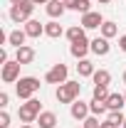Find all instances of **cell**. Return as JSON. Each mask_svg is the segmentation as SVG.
Segmentation results:
<instances>
[{
  "instance_id": "1",
  "label": "cell",
  "mask_w": 126,
  "mask_h": 128,
  "mask_svg": "<svg viewBox=\"0 0 126 128\" xmlns=\"http://www.w3.org/2000/svg\"><path fill=\"white\" fill-rule=\"evenodd\" d=\"M79 91H82V84H79V81H64V84L57 86L54 96H57L59 104H74L77 96H79Z\"/></svg>"
},
{
  "instance_id": "2",
  "label": "cell",
  "mask_w": 126,
  "mask_h": 128,
  "mask_svg": "<svg viewBox=\"0 0 126 128\" xmlns=\"http://www.w3.org/2000/svg\"><path fill=\"white\" fill-rule=\"evenodd\" d=\"M42 113V104L37 101V98H27L25 104H20V111H17V116H20V121L22 123H32V121H37V116Z\"/></svg>"
},
{
  "instance_id": "3",
  "label": "cell",
  "mask_w": 126,
  "mask_h": 128,
  "mask_svg": "<svg viewBox=\"0 0 126 128\" xmlns=\"http://www.w3.org/2000/svg\"><path fill=\"white\" fill-rule=\"evenodd\" d=\"M40 89V79H35V76H20L17 79V84H15V91H17V96L20 98H32L35 96V91Z\"/></svg>"
},
{
  "instance_id": "4",
  "label": "cell",
  "mask_w": 126,
  "mask_h": 128,
  "mask_svg": "<svg viewBox=\"0 0 126 128\" xmlns=\"http://www.w3.org/2000/svg\"><path fill=\"white\" fill-rule=\"evenodd\" d=\"M32 10H35V2L32 0H22V2L10 8V20L13 22H27V20H32Z\"/></svg>"
},
{
  "instance_id": "5",
  "label": "cell",
  "mask_w": 126,
  "mask_h": 128,
  "mask_svg": "<svg viewBox=\"0 0 126 128\" xmlns=\"http://www.w3.org/2000/svg\"><path fill=\"white\" fill-rule=\"evenodd\" d=\"M20 66H22V64L17 62V59H13V62L8 59V62L3 64V74H0L3 81H5V84H17V79H20Z\"/></svg>"
},
{
  "instance_id": "6",
  "label": "cell",
  "mask_w": 126,
  "mask_h": 128,
  "mask_svg": "<svg viewBox=\"0 0 126 128\" xmlns=\"http://www.w3.org/2000/svg\"><path fill=\"white\" fill-rule=\"evenodd\" d=\"M67 74H69L67 64L59 62V64H54L47 74H45V81H47V84H64V81H67Z\"/></svg>"
},
{
  "instance_id": "7",
  "label": "cell",
  "mask_w": 126,
  "mask_h": 128,
  "mask_svg": "<svg viewBox=\"0 0 126 128\" xmlns=\"http://www.w3.org/2000/svg\"><path fill=\"white\" fill-rule=\"evenodd\" d=\"M84 30H96V27H101L104 25V17L101 12H94V10H89V12H84L82 15V22H79Z\"/></svg>"
},
{
  "instance_id": "8",
  "label": "cell",
  "mask_w": 126,
  "mask_h": 128,
  "mask_svg": "<svg viewBox=\"0 0 126 128\" xmlns=\"http://www.w3.org/2000/svg\"><path fill=\"white\" fill-rule=\"evenodd\" d=\"M89 49H92V42H87V37H84V40L72 42L69 52H72V57H77V59H87V52H89Z\"/></svg>"
},
{
  "instance_id": "9",
  "label": "cell",
  "mask_w": 126,
  "mask_h": 128,
  "mask_svg": "<svg viewBox=\"0 0 126 128\" xmlns=\"http://www.w3.org/2000/svg\"><path fill=\"white\" fill-rule=\"evenodd\" d=\"M109 49H111V44H109L106 37H96V40H92V52H94L96 57H106Z\"/></svg>"
},
{
  "instance_id": "10",
  "label": "cell",
  "mask_w": 126,
  "mask_h": 128,
  "mask_svg": "<svg viewBox=\"0 0 126 128\" xmlns=\"http://www.w3.org/2000/svg\"><path fill=\"white\" fill-rule=\"evenodd\" d=\"M89 104H84V101H74L72 104V118H77V121H84V118H89Z\"/></svg>"
},
{
  "instance_id": "11",
  "label": "cell",
  "mask_w": 126,
  "mask_h": 128,
  "mask_svg": "<svg viewBox=\"0 0 126 128\" xmlns=\"http://www.w3.org/2000/svg\"><path fill=\"white\" fill-rule=\"evenodd\" d=\"M45 10H47V15H49V17H62V15H64V10H67V5H64V0H49Z\"/></svg>"
},
{
  "instance_id": "12",
  "label": "cell",
  "mask_w": 126,
  "mask_h": 128,
  "mask_svg": "<svg viewBox=\"0 0 126 128\" xmlns=\"http://www.w3.org/2000/svg\"><path fill=\"white\" fill-rule=\"evenodd\" d=\"M25 40H27V32H25V30H13L10 34H8V44H13L15 49L22 47V44H25Z\"/></svg>"
},
{
  "instance_id": "13",
  "label": "cell",
  "mask_w": 126,
  "mask_h": 128,
  "mask_svg": "<svg viewBox=\"0 0 126 128\" xmlns=\"http://www.w3.org/2000/svg\"><path fill=\"white\" fill-rule=\"evenodd\" d=\"M25 32H27V37H40V34H45V25L40 20H27L25 22Z\"/></svg>"
},
{
  "instance_id": "14",
  "label": "cell",
  "mask_w": 126,
  "mask_h": 128,
  "mask_svg": "<svg viewBox=\"0 0 126 128\" xmlns=\"http://www.w3.org/2000/svg\"><path fill=\"white\" fill-rule=\"evenodd\" d=\"M124 106H126V96L124 94H111L106 98V108L109 111H121Z\"/></svg>"
},
{
  "instance_id": "15",
  "label": "cell",
  "mask_w": 126,
  "mask_h": 128,
  "mask_svg": "<svg viewBox=\"0 0 126 128\" xmlns=\"http://www.w3.org/2000/svg\"><path fill=\"white\" fill-rule=\"evenodd\" d=\"M15 59H17L20 64H30L32 59H35V49H32V47H27V44H22V47L15 52Z\"/></svg>"
},
{
  "instance_id": "16",
  "label": "cell",
  "mask_w": 126,
  "mask_h": 128,
  "mask_svg": "<svg viewBox=\"0 0 126 128\" xmlns=\"http://www.w3.org/2000/svg\"><path fill=\"white\" fill-rule=\"evenodd\" d=\"M37 123H40V128H54L57 126V116L52 111H42L37 116Z\"/></svg>"
},
{
  "instance_id": "17",
  "label": "cell",
  "mask_w": 126,
  "mask_h": 128,
  "mask_svg": "<svg viewBox=\"0 0 126 128\" xmlns=\"http://www.w3.org/2000/svg\"><path fill=\"white\" fill-rule=\"evenodd\" d=\"M67 10H77V12H89V0H64Z\"/></svg>"
},
{
  "instance_id": "18",
  "label": "cell",
  "mask_w": 126,
  "mask_h": 128,
  "mask_svg": "<svg viewBox=\"0 0 126 128\" xmlns=\"http://www.w3.org/2000/svg\"><path fill=\"white\" fill-rule=\"evenodd\" d=\"M92 79H94V86H109L111 84V74L106 72V69H96Z\"/></svg>"
},
{
  "instance_id": "19",
  "label": "cell",
  "mask_w": 126,
  "mask_h": 128,
  "mask_svg": "<svg viewBox=\"0 0 126 128\" xmlns=\"http://www.w3.org/2000/svg\"><path fill=\"white\" fill-rule=\"evenodd\" d=\"M45 34L52 37V40H57V37H62V34H64V30H62V25H59V22H54V20H52V22L45 25Z\"/></svg>"
},
{
  "instance_id": "20",
  "label": "cell",
  "mask_w": 126,
  "mask_h": 128,
  "mask_svg": "<svg viewBox=\"0 0 126 128\" xmlns=\"http://www.w3.org/2000/svg\"><path fill=\"white\" fill-rule=\"evenodd\" d=\"M77 72H79V76H94V64L89 62V59H79V64H77Z\"/></svg>"
},
{
  "instance_id": "21",
  "label": "cell",
  "mask_w": 126,
  "mask_h": 128,
  "mask_svg": "<svg viewBox=\"0 0 126 128\" xmlns=\"http://www.w3.org/2000/svg\"><path fill=\"white\" fill-rule=\"evenodd\" d=\"M64 34H67V40H69V42L84 40V27H82V25H72V27H69V30L64 32Z\"/></svg>"
},
{
  "instance_id": "22",
  "label": "cell",
  "mask_w": 126,
  "mask_h": 128,
  "mask_svg": "<svg viewBox=\"0 0 126 128\" xmlns=\"http://www.w3.org/2000/svg\"><path fill=\"white\" fill-rule=\"evenodd\" d=\"M99 30H101V37H106V40H111V37H116V32H119V27H116V22H106V20H104V25H101Z\"/></svg>"
},
{
  "instance_id": "23",
  "label": "cell",
  "mask_w": 126,
  "mask_h": 128,
  "mask_svg": "<svg viewBox=\"0 0 126 128\" xmlns=\"http://www.w3.org/2000/svg\"><path fill=\"white\" fill-rule=\"evenodd\" d=\"M109 86H94V91H92V98L94 101H106L109 98Z\"/></svg>"
},
{
  "instance_id": "24",
  "label": "cell",
  "mask_w": 126,
  "mask_h": 128,
  "mask_svg": "<svg viewBox=\"0 0 126 128\" xmlns=\"http://www.w3.org/2000/svg\"><path fill=\"white\" fill-rule=\"evenodd\" d=\"M89 108H92V113H94V116H101V113L109 111V108H106V101H94V98H92Z\"/></svg>"
},
{
  "instance_id": "25",
  "label": "cell",
  "mask_w": 126,
  "mask_h": 128,
  "mask_svg": "<svg viewBox=\"0 0 126 128\" xmlns=\"http://www.w3.org/2000/svg\"><path fill=\"white\" fill-rule=\"evenodd\" d=\"M109 121H111V123H116V126H124L126 116L121 111H109Z\"/></svg>"
},
{
  "instance_id": "26",
  "label": "cell",
  "mask_w": 126,
  "mask_h": 128,
  "mask_svg": "<svg viewBox=\"0 0 126 128\" xmlns=\"http://www.w3.org/2000/svg\"><path fill=\"white\" fill-rule=\"evenodd\" d=\"M82 123H84L82 128H101V123H99V118H96V116H89V118H84Z\"/></svg>"
},
{
  "instance_id": "27",
  "label": "cell",
  "mask_w": 126,
  "mask_h": 128,
  "mask_svg": "<svg viewBox=\"0 0 126 128\" xmlns=\"http://www.w3.org/2000/svg\"><path fill=\"white\" fill-rule=\"evenodd\" d=\"M8 126H10V113L3 111L0 113V128H8Z\"/></svg>"
},
{
  "instance_id": "28",
  "label": "cell",
  "mask_w": 126,
  "mask_h": 128,
  "mask_svg": "<svg viewBox=\"0 0 126 128\" xmlns=\"http://www.w3.org/2000/svg\"><path fill=\"white\" fill-rule=\"evenodd\" d=\"M8 104H10V96H8V91H3L0 94V108H5Z\"/></svg>"
},
{
  "instance_id": "29",
  "label": "cell",
  "mask_w": 126,
  "mask_h": 128,
  "mask_svg": "<svg viewBox=\"0 0 126 128\" xmlns=\"http://www.w3.org/2000/svg\"><path fill=\"white\" fill-rule=\"evenodd\" d=\"M119 47H121V52H126V34L119 37Z\"/></svg>"
},
{
  "instance_id": "30",
  "label": "cell",
  "mask_w": 126,
  "mask_h": 128,
  "mask_svg": "<svg viewBox=\"0 0 126 128\" xmlns=\"http://www.w3.org/2000/svg\"><path fill=\"white\" fill-rule=\"evenodd\" d=\"M101 128H119V126H116V123H111L109 118H106V121H104V123H101Z\"/></svg>"
},
{
  "instance_id": "31",
  "label": "cell",
  "mask_w": 126,
  "mask_h": 128,
  "mask_svg": "<svg viewBox=\"0 0 126 128\" xmlns=\"http://www.w3.org/2000/svg\"><path fill=\"white\" fill-rule=\"evenodd\" d=\"M32 2H35V5H47L49 0H32Z\"/></svg>"
},
{
  "instance_id": "32",
  "label": "cell",
  "mask_w": 126,
  "mask_h": 128,
  "mask_svg": "<svg viewBox=\"0 0 126 128\" xmlns=\"http://www.w3.org/2000/svg\"><path fill=\"white\" fill-rule=\"evenodd\" d=\"M10 2H13V5H17V2H22V0H10Z\"/></svg>"
},
{
  "instance_id": "33",
  "label": "cell",
  "mask_w": 126,
  "mask_h": 128,
  "mask_svg": "<svg viewBox=\"0 0 126 128\" xmlns=\"http://www.w3.org/2000/svg\"><path fill=\"white\" fill-rule=\"evenodd\" d=\"M20 128H32V126H30V123H25V126H20Z\"/></svg>"
},
{
  "instance_id": "34",
  "label": "cell",
  "mask_w": 126,
  "mask_h": 128,
  "mask_svg": "<svg viewBox=\"0 0 126 128\" xmlns=\"http://www.w3.org/2000/svg\"><path fill=\"white\" fill-rule=\"evenodd\" d=\"M99 2H111V0H99Z\"/></svg>"
},
{
  "instance_id": "35",
  "label": "cell",
  "mask_w": 126,
  "mask_h": 128,
  "mask_svg": "<svg viewBox=\"0 0 126 128\" xmlns=\"http://www.w3.org/2000/svg\"><path fill=\"white\" fill-rule=\"evenodd\" d=\"M124 84H126V72H124Z\"/></svg>"
},
{
  "instance_id": "36",
  "label": "cell",
  "mask_w": 126,
  "mask_h": 128,
  "mask_svg": "<svg viewBox=\"0 0 126 128\" xmlns=\"http://www.w3.org/2000/svg\"><path fill=\"white\" fill-rule=\"evenodd\" d=\"M124 128H126V121H124Z\"/></svg>"
},
{
  "instance_id": "37",
  "label": "cell",
  "mask_w": 126,
  "mask_h": 128,
  "mask_svg": "<svg viewBox=\"0 0 126 128\" xmlns=\"http://www.w3.org/2000/svg\"><path fill=\"white\" fill-rule=\"evenodd\" d=\"M124 96H126V94H124Z\"/></svg>"
}]
</instances>
